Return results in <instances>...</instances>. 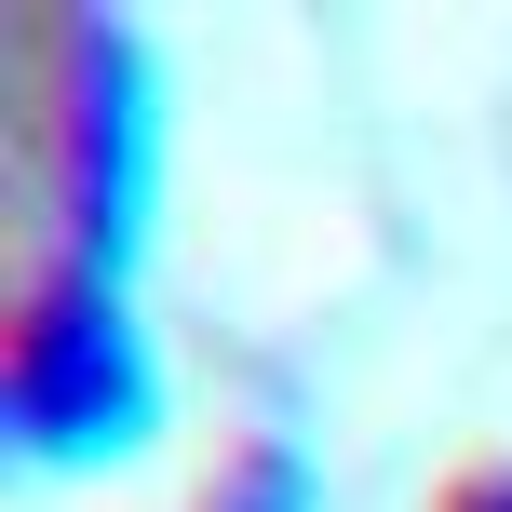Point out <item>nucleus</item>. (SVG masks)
Here are the masks:
<instances>
[{"mask_svg":"<svg viewBox=\"0 0 512 512\" xmlns=\"http://www.w3.org/2000/svg\"><path fill=\"white\" fill-rule=\"evenodd\" d=\"M0 432H14L27 472H95V459H135L162 432V351H149L135 283L27 270L14 351H0Z\"/></svg>","mask_w":512,"mask_h":512,"instance_id":"nucleus-1","label":"nucleus"},{"mask_svg":"<svg viewBox=\"0 0 512 512\" xmlns=\"http://www.w3.org/2000/svg\"><path fill=\"white\" fill-rule=\"evenodd\" d=\"M203 512H324V472H310V459H297L283 432H256L243 459H230V472L203 486Z\"/></svg>","mask_w":512,"mask_h":512,"instance_id":"nucleus-2","label":"nucleus"},{"mask_svg":"<svg viewBox=\"0 0 512 512\" xmlns=\"http://www.w3.org/2000/svg\"><path fill=\"white\" fill-rule=\"evenodd\" d=\"M445 512H512V472H472V486L445 499Z\"/></svg>","mask_w":512,"mask_h":512,"instance_id":"nucleus-3","label":"nucleus"}]
</instances>
